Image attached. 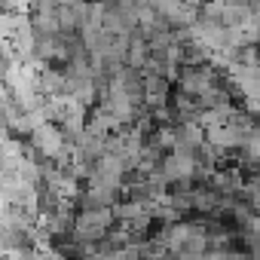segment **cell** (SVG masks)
<instances>
[{"label":"cell","instance_id":"6da1fadb","mask_svg":"<svg viewBox=\"0 0 260 260\" xmlns=\"http://www.w3.org/2000/svg\"><path fill=\"white\" fill-rule=\"evenodd\" d=\"M113 205H95V208H83L74 223H71V233L74 239L80 242H98L107 236V230L113 226Z\"/></svg>","mask_w":260,"mask_h":260},{"label":"cell","instance_id":"7a4b0ae2","mask_svg":"<svg viewBox=\"0 0 260 260\" xmlns=\"http://www.w3.org/2000/svg\"><path fill=\"white\" fill-rule=\"evenodd\" d=\"M31 135H34V147L40 150V156H46V159H64L68 162V132L58 122L43 119Z\"/></svg>","mask_w":260,"mask_h":260},{"label":"cell","instance_id":"3957f363","mask_svg":"<svg viewBox=\"0 0 260 260\" xmlns=\"http://www.w3.org/2000/svg\"><path fill=\"white\" fill-rule=\"evenodd\" d=\"M196 153L190 150H169V156L159 162V172L166 178V184H187L193 175H196Z\"/></svg>","mask_w":260,"mask_h":260},{"label":"cell","instance_id":"277c9868","mask_svg":"<svg viewBox=\"0 0 260 260\" xmlns=\"http://www.w3.org/2000/svg\"><path fill=\"white\" fill-rule=\"evenodd\" d=\"M10 138V125H7V119H0V144H4Z\"/></svg>","mask_w":260,"mask_h":260}]
</instances>
